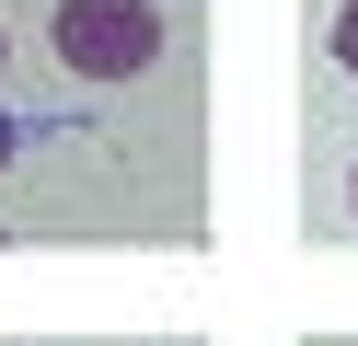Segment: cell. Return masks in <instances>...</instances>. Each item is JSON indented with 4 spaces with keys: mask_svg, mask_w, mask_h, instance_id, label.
<instances>
[{
    "mask_svg": "<svg viewBox=\"0 0 358 346\" xmlns=\"http://www.w3.org/2000/svg\"><path fill=\"white\" fill-rule=\"evenodd\" d=\"M0 58H12V35H0Z\"/></svg>",
    "mask_w": 358,
    "mask_h": 346,
    "instance_id": "cell-5",
    "label": "cell"
},
{
    "mask_svg": "<svg viewBox=\"0 0 358 346\" xmlns=\"http://www.w3.org/2000/svg\"><path fill=\"white\" fill-rule=\"evenodd\" d=\"M347 208H358V173H347Z\"/></svg>",
    "mask_w": 358,
    "mask_h": 346,
    "instance_id": "cell-4",
    "label": "cell"
},
{
    "mask_svg": "<svg viewBox=\"0 0 358 346\" xmlns=\"http://www.w3.org/2000/svg\"><path fill=\"white\" fill-rule=\"evenodd\" d=\"M324 46H335V69H347V81H358V0H347V12H335V35H324Z\"/></svg>",
    "mask_w": 358,
    "mask_h": 346,
    "instance_id": "cell-2",
    "label": "cell"
},
{
    "mask_svg": "<svg viewBox=\"0 0 358 346\" xmlns=\"http://www.w3.org/2000/svg\"><path fill=\"white\" fill-rule=\"evenodd\" d=\"M12 150H24V138H12V115H0V161H12Z\"/></svg>",
    "mask_w": 358,
    "mask_h": 346,
    "instance_id": "cell-3",
    "label": "cell"
},
{
    "mask_svg": "<svg viewBox=\"0 0 358 346\" xmlns=\"http://www.w3.org/2000/svg\"><path fill=\"white\" fill-rule=\"evenodd\" d=\"M47 46L81 81H139V69H162V0H58Z\"/></svg>",
    "mask_w": 358,
    "mask_h": 346,
    "instance_id": "cell-1",
    "label": "cell"
}]
</instances>
